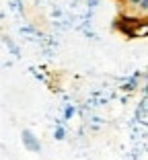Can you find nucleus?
<instances>
[{
	"mask_svg": "<svg viewBox=\"0 0 148 160\" xmlns=\"http://www.w3.org/2000/svg\"><path fill=\"white\" fill-rule=\"evenodd\" d=\"M23 142L27 144V148H31V150H39V142L33 140V133L31 132H23Z\"/></svg>",
	"mask_w": 148,
	"mask_h": 160,
	"instance_id": "obj_1",
	"label": "nucleus"
},
{
	"mask_svg": "<svg viewBox=\"0 0 148 160\" xmlns=\"http://www.w3.org/2000/svg\"><path fill=\"white\" fill-rule=\"evenodd\" d=\"M132 2H138V0H132Z\"/></svg>",
	"mask_w": 148,
	"mask_h": 160,
	"instance_id": "obj_3",
	"label": "nucleus"
},
{
	"mask_svg": "<svg viewBox=\"0 0 148 160\" xmlns=\"http://www.w3.org/2000/svg\"><path fill=\"white\" fill-rule=\"evenodd\" d=\"M140 4H142V8L146 10V8H148V0H140Z\"/></svg>",
	"mask_w": 148,
	"mask_h": 160,
	"instance_id": "obj_2",
	"label": "nucleus"
}]
</instances>
